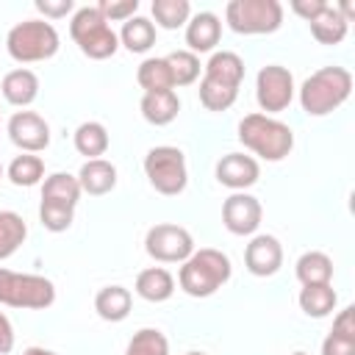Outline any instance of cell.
Segmentation results:
<instances>
[{"label": "cell", "mask_w": 355, "mask_h": 355, "mask_svg": "<svg viewBox=\"0 0 355 355\" xmlns=\"http://www.w3.org/2000/svg\"><path fill=\"white\" fill-rule=\"evenodd\" d=\"M352 75L344 67H322L300 86V105L308 116H324L349 100Z\"/></svg>", "instance_id": "cell-1"}, {"label": "cell", "mask_w": 355, "mask_h": 355, "mask_svg": "<svg viewBox=\"0 0 355 355\" xmlns=\"http://www.w3.org/2000/svg\"><path fill=\"white\" fill-rule=\"evenodd\" d=\"M230 258L222 252V250H214V247H202V250H194L180 272H178V286L189 294V297H211L216 294L227 280H230Z\"/></svg>", "instance_id": "cell-2"}, {"label": "cell", "mask_w": 355, "mask_h": 355, "mask_svg": "<svg viewBox=\"0 0 355 355\" xmlns=\"http://www.w3.org/2000/svg\"><path fill=\"white\" fill-rule=\"evenodd\" d=\"M239 141L261 155L263 161H283L294 150V133L286 122L269 116V114H247L239 122Z\"/></svg>", "instance_id": "cell-3"}, {"label": "cell", "mask_w": 355, "mask_h": 355, "mask_svg": "<svg viewBox=\"0 0 355 355\" xmlns=\"http://www.w3.org/2000/svg\"><path fill=\"white\" fill-rule=\"evenodd\" d=\"M58 47H61L58 31L47 19H25V22H17L8 31V36H6V50L19 64L47 61V58H53L58 53Z\"/></svg>", "instance_id": "cell-4"}, {"label": "cell", "mask_w": 355, "mask_h": 355, "mask_svg": "<svg viewBox=\"0 0 355 355\" xmlns=\"http://www.w3.org/2000/svg\"><path fill=\"white\" fill-rule=\"evenodd\" d=\"M69 36L80 47V53L89 55V58H94V61L111 58L119 50V36L105 22V17L97 11V6H83V8H78L72 14Z\"/></svg>", "instance_id": "cell-5"}, {"label": "cell", "mask_w": 355, "mask_h": 355, "mask_svg": "<svg viewBox=\"0 0 355 355\" xmlns=\"http://www.w3.org/2000/svg\"><path fill=\"white\" fill-rule=\"evenodd\" d=\"M53 302H55L53 280L42 277V275H19V272L0 266V305L44 311Z\"/></svg>", "instance_id": "cell-6"}, {"label": "cell", "mask_w": 355, "mask_h": 355, "mask_svg": "<svg viewBox=\"0 0 355 355\" xmlns=\"http://www.w3.org/2000/svg\"><path fill=\"white\" fill-rule=\"evenodd\" d=\"M144 175H147L150 186L158 194H164V197L180 194L186 189V183H189L183 150L172 147V144H158V147L147 150V155H144Z\"/></svg>", "instance_id": "cell-7"}, {"label": "cell", "mask_w": 355, "mask_h": 355, "mask_svg": "<svg viewBox=\"0 0 355 355\" xmlns=\"http://www.w3.org/2000/svg\"><path fill=\"white\" fill-rule=\"evenodd\" d=\"M225 22L244 36L275 33L283 25V6L277 0H230L225 6Z\"/></svg>", "instance_id": "cell-8"}, {"label": "cell", "mask_w": 355, "mask_h": 355, "mask_svg": "<svg viewBox=\"0 0 355 355\" xmlns=\"http://www.w3.org/2000/svg\"><path fill=\"white\" fill-rule=\"evenodd\" d=\"M144 250L158 263H183L194 252V239L186 227L172 225V222H161V225H153L147 230Z\"/></svg>", "instance_id": "cell-9"}, {"label": "cell", "mask_w": 355, "mask_h": 355, "mask_svg": "<svg viewBox=\"0 0 355 355\" xmlns=\"http://www.w3.org/2000/svg\"><path fill=\"white\" fill-rule=\"evenodd\" d=\"M255 100L263 114H277L286 111L294 100V75L280 67V64H266L261 67L255 78Z\"/></svg>", "instance_id": "cell-10"}, {"label": "cell", "mask_w": 355, "mask_h": 355, "mask_svg": "<svg viewBox=\"0 0 355 355\" xmlns=\"http://www.w3.org/2000/svg\"><path fill=\"white\" fill-rule=\"evenodd\" d=\"M261 216H263V208L258 197L247 191H236L222 202V225L233 236H252L261 227Z\"/></svg>", "instance_id": "cell-11"}, {"label": "cell", "mask_w": 355, "mask_h": 355, "mask_svg": "<svg viewBox=\"0 0 355 355\" xmlns=\"http://www.w3.org/2000/svg\"><path fill=\"white\" fill-rule=\"evenodd\" d=\"M8 139L22 153H42L50 144V125L36 111H17L8 119Z\"/></svg>", "instance_id": "cell-12"}, {"label": "cell", "mask_w": 355, "mask_h": 355, "mask_svg": "<svg viewBox=\"0 0 355 355\" xmlns=\"http://www.w3.org/2000/svg\"><path fill=\"white\" fill-rule=\"evenodd\" d=\"M244 266L255 277H272L283 266V247L275 236L261 233L244 247Z\"/></svg>", "instance_id": "cell-13"}, {"label": "cell", "mask_w": 355, "mask_h": 355, "mask_svg": "<svg viewBox=\"0 0 355 355\" xmlns=\"http://www.w3.org/2000/svg\"><path fill=\"white\" fill-rule=\"evenodd\" d=\"M261 178V166L252 155L244 153H227L216 161V180L233 191H244L250 186H255Z\"/></svg>", "instance_id": "cell-14"}, {"label": "cell", "mask_w": 355, "mask_h": 355, "mask_svg": "<svg viewBox=\"0 0 355 355\" xmlns=\"http://www.w3.org/2000/svg\"><path fill=\"white\" fill-rule=\"evenodd\" d=\"M222 36V22L214 11H200L186 22V44L189 53H211L219 44Z\"/></svg>", "instance_id": "cell-15"}, {"label": "cell", "mask_w": 355, "mask_h": 355, "mask_svg": "<svg viewBox=\"0 0 355 355\" xmlns=\"http://www.w3.org/2000/svg\"><path fill=\"white\" fill-rule=\"evenodd\" d=\"M75 178L80 183V191H86L92 197H103L116 186V166L105 158H92L80 166V172Z\"/></svg>", "instance_id": "cell-16"}, {"label": "cell", "mask_w": 355, "mask_h": 355, "mask_svg": "<svg viewBox=\"0 0 355 355\" xmlns=\"http://www.w3.org/2000/svg\"><path fill=\"white\" fill-rule=\"evenodd\" d=\"M0 92H3L6 103L17 105V108H25L39 94V78H36V72H31L25 67L11 69V72H6V78L0 83Z\"/></svg>", "instance_id": "cell-17"}, {"label": "cell", "mask_w": 355, "mask_h": 355, "mask_svg": "<svg viewBox=\"0 0 355 355\" xmlns=\"http://www.w3.org/2000/svg\"><path fill=\"white\" fill-rule=\"evenodd\" d=\"M136 294L147 302H166L175 294V277L164 266H147L136 275Z\"/></svg>", "instance_id": "cell-18"}, {"label": "cell", "mask_w": 355, "mask_h": 355, "mask_svg": "<svg viewBox=\"0 0 355 355\" xmlns=\"http://www.w3.org/2000/svg\"><path fill=\"white\" fill-rule=\"evenodd\" d=\"M139 108H141V116H144L150 125L164 128V125H169V122L178 116V111H180V97L175 94V89H169V92H150V94L141 97Z\"/></svg>", "instance_id": "cell-19"}, {"label": "cell", "mask_w": 355, "mask_h": 355, "mask_svg": "<svg viewBox=\"0 0 355 355\" xmlns=\"http://www.w3.org/2000/svg\"><path fill=\"white\" fill-rule=\"evenodd\" d=\"M294 275L302 286H324L333 280V261L327 252L319 250H308L297 258L294 263Z\"/></svg>", "instance_id": "cell-20"}, {"label": "cell", "mask_w": 355, "mask_h": 355, "mask_svg": "<svg viewBox=\"0 0 355 355\" xmlns=\"http://www.w3.org/2000/svg\"><path fill=\"white\" fill-rule=\"evenodd\" d=\"M130 305H133V297H130V291L125 286H105L94 297V311L105 322H122V319H128Z\"/></svg>", "instance_id": "cell-21"}, {"label": "cell", "mask_w": 355, "mask_h": 355, "mask_svg": "<svg viewBox=\"0 0 355 355\" xmlns=\"http://www.w3.org/2000/svg\"><path fill=\"white\" fill-rule=\"evenodd\" d=\"M205 78L239 89L241 80H244V61H241V55L233 53V50H219V53H214V55L208 58V64H205Z\"/></svg>", "instance_id": "cell-22"}, {"label": "cell", "mask_w": 355, "mask_h": 355, "mask_svg": "<svg viewBox=\"0 0 355 355\" xmlns=\"http://www.w3.org/2000/svg\"><path fill=\"white\" fill-rule=\"evenodd\" d=\"M308 25H311L313 39L322 42V44H338V42H344L347 28H349V22H347V19L338 14V8L330 6V3H327Z\"/></svg>", "instance_id": "cell-23"}, {"label": "cell", "mask_w": 355, "mask_h": 355, "mask_svg": "<svg viewBox=\"0 0 355 355\" xmlns=\"http://www.w3.org/2000/svg\"><path fill=\"white\" fill-rule=\"evenodd\" d=\"M119 36V44L130 53H147L153 44H155V25L153 19L147 17H130L122 22V31L116 33Z\"/></svg>", "instance_id": "cell-24"}, {"label": "cell", "mask_w": 355, "mask_h": 355, "mask_svg": "<svg viewBox=\"0 0 355 355\" xmlns=\"http://www.w3.org/2000/svg\"><path fill=\"white\" fill-rule=\"evenodd\" d=\"M297 300H300V308H302L305 316L324 319V316L333 313V308L338 302V294H336V288L330 283H324V286H302Z\"/></svg>", "instance_id": "cell-25"}, {"label": "cell", "mask_w": 355, "mask_h": 355, "mask_svg": "<svg viewBox=\"0 0 355 355\" xmlns=\"http://www.w3.org/2000/svg\"><path fill=\"white\" fill-rule=\"evenodd\" d=\"M72 141H75V150L80 155H86V161H92V158H100L108 150V130H105L103 122L89 119V122H80L75 128Z\"/></svg>", "instance_id": "cell-26"}, {"label": "cell", "mask_w": 355, "mask_h": 355, "mask_svg": "<svg viewBox=\"0 0 355 355\" xmlns=\"http://www.w3.org/2000/svg\"><path fill=\"white\" fill-rule=\"evenodd\" d=\"M80 183L75 175L69 172H53L44 178V186H42V200L47 202H61V205H78L80 200Z\"/></svg>", "instance_id": "cell-27"}, {"label": "cell", "mask_w": 355, "mask_h": 355, "mask_svg": "<svg viewBox=\"0 0 355 355\" xmlns=\"http://www.w3.org/2000/svg\"><path fill=\"white\" fill-rule=\"evenodd\" d=\"M28 239V225L17 211H0V261L11 258Z\"/></svg>", "instance_id": "cell-28"}, {"label": "cell", "mask_w": 355, "mask_h": 355, "mask_svg": "<svg viewBox=\"0 0 355 355\" xmlns=\"http://www.w3.org/2000/svg\"><path fill=\"white\" fill-rule=\"evenodd\" d=\"M136 80H139V86L144 89V94L175 89L166 58H144V61L139 64V69H136Z\"/></svg>", "instance_id": "cell-29"}, {"label": "cell", "mask_w": 355, "mask_h": 355, "mask_svg": "<svg viewBox=\"0 0 355 355\" xmlns=\"http://www.w3.org/2000/svg\"><path fill=\"white\" fill-rule=\"evenodd\" d=\"M6 178H8L14 186L31 189V186H36V183L44 178V161H42L39 155H33V153H22V155H17V158L8 164Z\"/></svg>", "instance_id": "cell-30"}, {"label": "cell", "mask_w": 355, "mask_h": 355, "mask_svg": "<svg viewBox=\"0 0 355 355\" xmlns=\"http://www.w3.org/2000/svg\"><path fill=\"white\" fill-rule=\"evenodd\" d=\"M153 25H161L166 31H175L191 19V3L189 0H153Z\"/></svg>", "instance_id": "cell-31"}, {"label": "cell", "mask_w": 355, "mask_h": 355, "mask_svg": "<svg viewBox=\"0 0 355 355\" xmlns=\"http://www.w3.org/2000/svg\"><path fill=\"white\" fill-rule=\"evenodd\" d=\"M239 97V89L227 86V83H219V80H211L202 75L200 80V103L208 108V111H227Z\"/></svg>", "instance_id": "cell-32"}, {"label": "cell", "mask_w": 355, "mask_h": 355, "mask_svg": "<svg viewBox=\"0 0 355 355\" xmlns=\"http://www.w3.org/2000/svg\"><path fill=\"white\" fill-rule=\"evenodd\" d=\"M125 355H169V341L158 327H141L128 341Z\"/></svg>", "instance_id": "cell-33"}, {"label": "cell", "mask_w": 355, "mask_h": 355, "mask_svg": "<svg viewBox=\"0 0 355 355\" xmlns=\"http://www.w3.org/2000/svg\"><path fill=\"white\" fill-rule=\"evenodd\" d=\"M166 64H169V72H172V83L175 86H189L200 78V58L189 50H175L169 55H164Z\"/></svg>", "instance_id": "cell-34"}, {"label": "cell", "mask_w": 355, "mask_h": 355, "mask_svg": "<svg viewBox=\"0 0 355 355\" xmlns=\"http://www.w3.org/2000/svg\"><path fill=\"white\" fill-rule=\"evenodd\" d=\"M72 219H75V208H72V205L47 202V200L39 202V222H42L50 233H64V230H69Z\"/></svg>", "instance_id": "cell-35"}, {"label": "cell", "mask_w": 355, "mask_h": 355, "mask_svg": "<svg viewBox=\"0 0 355 355\" xmlns=\"http://www.w3.org/2000/svg\"><path fill=\"white\" fill-rule=\"evenodd\" d=\"M97 11L105 17V22H125V19L136 17L139 0H100Z\"/></svg>", "instance_id": "cell-36"}, {"label": "cell", "mask_w": 355, "mask_h": 355, "mask_svg": "<svg viewBox=\"0 0 355 355\" xmlns=\"http://www.w3.org/2000/svg\"><path fill=\"white\" fill-rule=\"evenodd\" d=\"M330 333L355 341V308H352V305H347V308H341V311L336 313V319H333V330H330Z\"/></svg>", "instance_id": "cell-37"}, {"label": "cell", "mask_w": 355, "mask_h": 355, "mask_svg": "<svg viewBox=\"0 0 355 355\" xmlns=\"http://www.w3.org/2000/svg\"><path fill=\"white\" fill-rule=\"evenodd\" d=\"M75 8L72 0H36V11L44 14V19H61Z\"/></svg>", "instance_id": "cell-38"}, {"label": "cell", "mask_w": 355, "mask_h": 355, "mask_svg": "<svg viewBox=\"0 0 355 355\" xmlns=\"http://www.w3.org/2000/svg\"><path fill=\"white\" fill-rule=\"evenodd\" d=\"M322 355H355V341L327 333V338L322 341Z\"/></svg>", "instance_id": "cell-39"}, {"label": "cell", "mask_w": 355, "mask_h": 355, "mask_svg": "<svg viewBox=\"0 0 355 355\" xmlns=\"http://www.w3.org/2000/svg\"><path fill=\"white\" fill-rule=\"evenodd\" d=\"M324 6H327L324 0H291V11H294V14H300L305 22H311V19H313Z\"/></svg>", "instance_id": "cell-40"}, {"label": "cell", "mask_w": 355, "mask_h": 355, "mask_svg": "<svg viewBox=\"0 0 355 355\" xmlns=\"http://www.w3.org/2000/svg\"><path fill=\"white\" fill-rule=\"evenodd\" d=\"M11 349H14V327H11L8 316L0 311V355H6Z\"/></svg>", "instance_id": "cell-41"}, {"label": "cell", "mask_w": 355, "mask_h": 355, "mask_svg": "<svg viewBox=\"0 0 355 355\" xmlns=\"http://www.w3.org/2000/svg\"><path fill=\"white\" fill-rule=\"evenodd\" d=\"M22 355H58V352H53V349H44V347H28Z\"/></svg>", "instance_id": "cell-42"}, {"label": "cell", "mask_w": 355, "mask_h": 355, "mask_svg": "<svg viewBox=\"0 0 355 355\" xmlns=\"http://www.w3.org/2000/svg\"><path fill=\"white\" fill-rule=\"evenodd\" d=\"M3 175H6V169H3V164H0V178H3Z\"/></svg>", "instance_id": "cell-43"}, {"label": "cell", "mask_w": 355, "mask_h": 355, "mask_svg": "<svg viewBox=\"0 0 355 355\" xmlns=\"http://www.w3.org/2000/svg\"><path fill=\"white\" fill-rule=\"evenodd\" d=\"M186 355H205V352H186Z\"/></svg>", "instance_id": "cell-44"}, {"label": "cell", "mask_w": 355, "mask_h": 355, "mask_svg": "<svg viewBox=\"0 0 355 355\" xmlns=\"http://www.w3.org/2000/svg\"><path fill=\"white\" fill-rule=\"evenodd\" d=\"M291 355H308V352H291Z\"/></svg>", "instance_id": "cell-45"}]
</instances>
